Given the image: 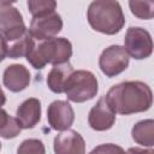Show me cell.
Returning <instances> with one entry per match:
<instances>
[{
	"instance_id": "1",
	"label": "cell",
	"mask_w": 154,
	"mask_h": 154,
	"mask_svg": "<svg viewBox=\"0 0 154 154\" xmlns=\"http://www.w3.org/2000/svg\"><path fill=\"white\" fill-rule=\"evenodd\" d=\"M114 113L128 116L148 111L153 105V91L142 81H125L114 84L105 95Z\"/></svg>"
},
{
	"instance_id": "2",
	"label": "cell",
	"mask_w": 154,
	"mask_h": 154,
	"mask_svg": "<svg viewBox=\"0 0 154 154\" xmlns=\"http://www.w3.org/2000/svg\"><path fill=\"white\" fill-rule=\"evenodd\" d=\"M87 19L93 30L105 35L118 34L125 24L120 4L114 0H96L90 2Z\"/></svg>"
},
{
	"instance_id": "3",
	"label": "cell",
	"mask_w": 154,
	"mask_h": 154,
	"mask_svg": "<svg viewBox=\"0 0 154 154\" xmlns=\"http://www.w3.org/2000/svg\"><path fill=\"white\" fill-rule=\"evenodd\" d=\"M72 57V43L65 37H53L35 45L28 54V63L36 70L43 69L47 64L59 65L69 63Z\"/></svg>"
},
{
	"instance_id": "4",
	"label": "cell",
	"mask_w": 154,
	"mask_h": 154,
	"mask_svg": "<svg viewBox=\"0 0 154 154\" xmlns=\"http://www.w3.org/2000/svg\"><path fill=\"white\" fill-rule=\"evenodd\" d=\"M99 90V83L95 75L87 70L75 71L65 87V94L67 100L72 102H85L96 96Z\"/></svg>"
},
{
	"instance_id": "5",
	"label": "cell",
	"mask_w": 154,
	"mask_h": 154,
	"mask_svg": "<svg viewBox=\"0 0 154 154\" xmlns=\"http://www.w3.org/2000/svg\"><path fill=\"white\" fill-rule=\"evenodd\" d=\"M28 32L22 13L8 1L0 2V35L1 41L13 42Z\"/></svg>"
},
{
	"instance_id": "6",
	"label": "cell",
	"mask_w": 154,
	"mask_h": 154,
	"mask_svg": "<svg viewBox=\"0 0 154 154\" xmlns=\"http://www.w3.org/2000/svg\"><path fill=\"white\" fill-rule=\"evenodd\" d=\"M124 47L136 60L149 58L154 51V42L148 30L141 26H130L124 37Z\"/></svg>"
},
{
	"instance_id": "7",
	"label": "cell",
	"mask_w": 154,
	"mask_h": 154,
	"mask_svg": "<svg viewBox=\"0 0 154 154\" xmlns=\"http://www.w3.org/2000/svg\"><path fill=\"white\" fill-rule=\"evenodd\" d=\"M130 57L125 47L112 45L105 48L99 58V67L103 75L112 78L120 75L129 66Z\"/></svg>"
},
{
	"instance_id": "8",
	"label": "cell",
	"mask_w": 154,
	"mask_h": 154,
	"mask_svg": "<svg viewBox=\"0 0 154 154\" xmlns=\"http://www.w3.org/2000/svg\"><path fill=\"white\" fill-rule=\"evenodd\" d=\"M63 29V19L58 12H52L45 16L32 17L29 32L37 41H45L55 37Z\"/></svg>"
},
{
	"instance_id": "9",
	"label": "cell",
	"mask_w": 154,
	"mask_h": 154,
	"mask_svg": "<svg viewBox=\"0 0 154 154\" xmlns=\"http://www.w3.org/2000/svg\"><path fill=\"white\" fill-rule=\"evenodd\" d=\"M47 120L49 126L57 131L69 130L75 120V112L67 101L55 100L47 108Z\"/></svg>"
},
{
	"instance_id": "10",
	"label": "cell",
	"mask_w": 154,
	"mask_h": 154,
	"mask_svg": "<svg viewBox=\"0 0 154 154\" xmlns=\"http://www.w3.org/2000/svg\"><path fill=\"white\" fill-rule=\"evenodd\" d=\"M116 122V113L109 107L106 101V97L102 96L97 102L91 107L88 114L89 126L95 131H106L109 130Z\"/></svg>"
},
{
	"instance_id": "11",
	"label": "cell",
	"mask_w": 154,
	"mask_h": 154,
	"mask_svg": "<svg viewBox=\"0 0 154 154\" xmlns=\"http://www.w3.org/2000/svg\"><path fill=\"white\" fill-rule=\"evenodd\" d=\"M53 149L55 154H85V142L76 130H65L54 137Z\"/></svg>"
},
{
	"instance_id": "12",
	"label": "cell",
	"mask_w": 154,
	"mask_h": 154,
	"mask_svg": "<svg viewBox=\"0 0 154 154\" xmlns=\"http://www.w3.org/2000/svg\"><path fill=\"white\" fill-rule=\"evenodd\" d=\"M2 83L6 89L12 93H19L30 84V72L22 64H12L6 66L2 73Z\"/></svg>"
},
{
	"instance_id": "13",
	"label": "cell",
	"mask_w": 154,
	"mask_h": 154,
	"mask_svg": "<svg viewBox=\"0 0 154 154\" xmlns=\"http://www.w3.org/2000/svg\"><path fill=\"white\" fill-rule=\"evenodd\" d=\"M16 118L22 129L35 128L41 119V101L36 97L24 100L16 111Z\"/></svg>"
},
{
	"instance_id": "14",
	"label": "cell",
	"mask_w": 154,
	"mask_h": 154,
	"mask_svg": "<svg viewBox=\"0 0 154 154\" xmlns=\"http://www.w3.org/2000/svg\"><path fill=\"white\" fill-rule=\"evenodd\" d=\"M35 38L30 35L29 30L28 32L20 37L19 40H16L13 42H4L1 41V60L6 58L11 59H18L22 57H28V54L32 51L35 47Z\"/></svg>"
},
{
	"instance_id": "15",
	"label": "cell",
	"mask_w": 154,
	"mask_h": 154,
	"mask_svg": "<svg viewBox=\"0 0 154 154\" xmlns=\"http://www.w3.org/2000/svg\"><path fill=\"white\" fill-rule=\"evenodd\" d=\"M73 72V66L70 63L54 65L47 76V85L51 89V91L55 94L65 93L66 83Z\"/></svg>"
},
{
	"instance_id": "16",
	"label": "cell",
	"mask_w": 154,
	"mask_h": 154,
	"mask_svg": "<svg viewBox=\"0 0 154 154\" xmlns=\"http://www.w3.org/2000/svg\"><path fill=\"white\" fill-rule=\"evenodd\" d=\"M132 140L143 147L154 146V119H143L137 122L131 129Z\"/></svg>"
},
{
	"instance_id": "17",
	"label": "cell",
	"mask_w": 154,
	"mask_h": 154,
	"mask_svg": "<svg viewBox=\"0 0 154 154\" xmlns=\"http://www.w3.org/2000/svg\"><path fill=\"white\" fill-rule=\"evenodd\" d=\"M131 13L140 19L154 18V0H130Z\"/></svg>"
},
{
	"instance_id": "18",
	"label": "cell",
	"mask_w": 154,
	"mask_h": 154,
	"mask_svg": "<svg viewBox=\"0 0 154 154\" xmlns=\"http://www.w3.org/2000/svg\"><path fill=\"white\" fill-rule=\"evenodd\" d=\"M22 131V126L19 125L17 118H13L7 114L5 109H2V116H1V130L0 135L5 140L14 138L17 137Z\"/></svg>"
},
{
	"instance_id": "19",
	"label": "cell",
	"mask_w": 154,
	"mask_h": 154,
	"mask_svg": "<svg viewBox=\"0 0 154 154\" xmlns=\"http://www.w3.org/2000/svg\"><path fill=\"white\" fill-rule=\"evenodd\" d=\"M57 2L54 0H29L28 8L32 17L45 16L55 12Z\"/></svg>"
},
{
	"instance_id": "20",
	"label": "cell",
	"mask_w": 154,
	"mask_h": 154,
	"mask_svg": "<svg viewBox=\"0 0 154 154\" xmlns=\"http://www.w3.org/2000/svg\"><path fill=\"white\" fill-rule=\"evenodd\" d=\"M17 154H46V148L41 140L28 138L19 144Z\"/></svg>"
},
{
	"instance_id": "21",
	"label": "cell",
	"mask_w": 154,
	"mask_h": 154,
	"mask_svg": "<svg viewBox=\"0 0 154 154\" xmlns=\"http://www.w3.org/2000/svg\"><path fill=\"white\" fill-rule=\"evenodd\" d=\"M89 154H126L125 150L114 143H103L95 147Z\"/></svg>"
},
{
	"instance_id": "22",
	"label": "cell",
	"mask_w": 154,
	"mask_h": 154,
	"mask_svg": "<svg viewBox=\"0 0 154 154\" xmlns=\"http://www.w3.org/2000/svg\"><path fill=\"white\" fill-rule=\"evenodd\" d=\"M126 154H154V149L148 148H138V147H131L128 149Z\"/></svg>"
}]
</instances>
